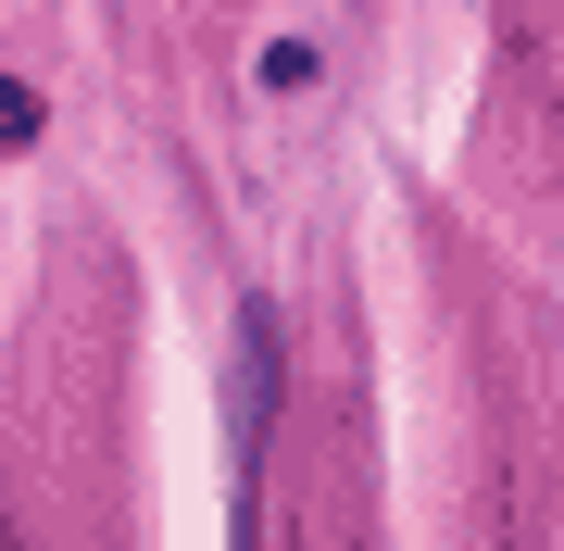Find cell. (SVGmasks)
Masks as SVG:
<instances>
[{
  "instance_id": "obj_2",
  "label": "cell",
  "mask_w": 564,
  "mask_h": 551,
  "mask_svg": "<svg viewBox=\"0 0 564 551\" xmlns=\"http://www.w3.org/2000/svg\"><path fill=\"white\" fill-rule=\"evenodd\" d=\"M25 139H39V88L0 76V151H25Z\"/></svg>"
},
{
  "instance_id": "obj_1",
  "label": "cell",
  "mask_w": 564,
  "mask_h": 551,
  "mask_svg": "<svg viewBox=\"0 0 564 551\" xmlns=\"http://www.w3.org/2000/svg\"><path fill=\"white\" fill-rule=\"evenodd\" d=\"M263 439H276V313H239V551H263Z\"/></svg>"
}]
</instances>
